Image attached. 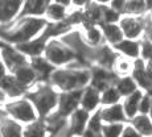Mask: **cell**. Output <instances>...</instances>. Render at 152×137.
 I'll list each match as a JSON object with an SVG mask.
<instances>
[{
	"instance_id": "836d02e7",
	"label": "cell",
	"mask_w": 152,
	"mask_h": 137,
	"mask_svg": "<svg viewBox=\"0 0 152 137\" xmlns=\"http://www.w3.org/2000/svg\"><path fill=\"white\" fill-rule=\"evenodd\" d=\"M102 125H103V121H102L98 111L93 112L91 115H90V117H89V121H87V127L86 128L87 129H90V130H93V132L97 133V135H99V133H101Z\"/></svg>"
},
{
	"instance_id": "ffe728a7",
	"label": "cell",
	"mask_w": 152,
	"mask_h": 137,
	"mask_svg": "<svg viewBox=\"0 0 152 137\" xmlns=\"http://www.w3.org/2000/svg\"><path fill=\"white\" fill-rule=\"evenodd\" d=\"M29 65L32 66V69L34 70L37 75V79L39 82H48L49 78H50L52 72L54 71V66L50 65L45 58L42 57H36V58H31L29 59Z\"/></svg>"
},
{
	"instance_id": "277c9868",
	"label": "cell",
	"mask_w": 152,
	"mask_h": 137,
	"mask_svg": "<svg viewBox=\"0 0 152 137\" xmlns=\"http://www.w3.org/2000/svg\"><path fill=\"white\" fill-rule=\"evenodd\" d=\"M4 111L7 112L8 117L13 119L15 121L20 123L21 125L34 123V121H37L40 119L34 106L27 96L10 100L5 104Z\"/></svg>"
},
{
	"instance_id": "7dc6e473",
	"label": "cell",
	"mask_w": 152,
	"mask_h": 137,
	"mask_svg": "<svg viewBox=\"0 0 152 137\" xmlns=\"http://www.w3.org/2000/svg\"><path fill=\"white\" fill-rule=\"evenodd\" d=\"M148 116L151 117V120H152V104H151V108H150V112H148Z\"/></svg>"
},
{
	"instance_id": "7a4b0ae2",
	"label": "cell",
	"mask_w": 152,
	"mask_h": 137,
	"mask_svg": "<svg viewBox=\"0 0 152 137\" xmlns=\"http://www.w3.org/2000/svg\"><path fill=\"white\" fill-rule=\"evenodd\" d=\"M46 24L48 21L44 17H20L13 25H0V38L8 45H20L41 36Z\"/></svg>"
},
{
	"instance_id": "f6af8a7d",
	"label": "cell",
	"mask_w": 152,
	"mask_h": 137,
	"mask_svg": "<svg viewBox=\"0 0 152 137\" xmlns=\"http://www.w3.org/2000/svg\"><path fill=\"white\" fill-rule=\"evenodd\" d=\"M93 1L98 3V4H101V5H109V3L111 0H93Z\"/></svg>"
},
{
	"instance_id": "5bb4252c",
	"label": "cell",
	"mask_w": 152,
	"mask_h": 137,
	"mask_svg": "<svg viewBox=\"0 0 152 137\" xmlns=\"http://www.w3.org/2000/svg\"><path fill=\"white\" fill-rule=\"evenodd\" d=\"M48 40L42 36H39L36 38L31 40V41H27L24 43H20V45H16L15 48L23 53L28 59L31 58H36V57H41L44 55V51H45V46Z\"/></svg>"
},
{
	"instance_id": "bcb514c9",
	"label": "cell",
	"mask_w": 152,
	"mask_h": 137,
	"mask_svg": "<svg viewBox=\"0 0 152 137\" xmlns=\"http://www.w3.org/2000/svg\"><path fill=\"white\" fill-rule=\"evenodd\" d=\"M145 1V5H147V9H148V12L152 9V0H144Z\"/></svg>"
},
{
	"instance_id": "3957f363",
	"label": "cell",
	"mask_w": 152,
	"mask_h": 137,
	"mask_svg": "<svg viewBox=\"0 0 152 137\" xmlns=\"http://www.w3.org/2000/svg\"><path fill=\"white\" fill-rule=\"evenodd\" d=\"M58 94L60 92L52 87L48 82H37L27 91L25 96L32 101L40 119H45L57 109Z\"/></svg>"
},
{
	"instance_id": "2e32d148",
	"label": "cell",
	"mask_w": 152,
	"mask_h": 137,
	"mask_svg": "<svg viewBox=\"0 0 152 137\" xmlns=\"http://www.w3.org/2000/svg\"><path fill=\"white\" fill-rule=\"evenodd\" d=\"M11 74L13 75V78L16 79V82L28 91L32 86H34L39 79H37V75L34 72V70L32 69V66L27 63V65H23L20 67H17L16 70H13Z\"/></svg>"
},
{
	"instance_id": "4316f807",
	"label": "cell",
	"mask_w": 152,
	"mask_h": 137,
	"mask_svg": "<svg viewBox=\"0 0 152 137\" xmlns=\"http://www.w3.org/2000/svg\"><path fill=\"white\" fill-rule=\"evenodd\" d=\"M115 88L118 90V92L121 94L122 99L126 98V96L134 94L135 91H138V86L134 82V79L131 78V75H127V77H118L114 83Z\"/></svg>"
},
{
	"instance_id": "44dd1931",
	"label": "cell",
	"mask_w": 152,
	"mask_h": 137,
	"mask_svg": "<svg viewBox=\"0 0 152 137\" xmlns=\"http://www.w3.org/2000/svg\"><path fill=\"white\" fill-rule=\"evenodd\" d=\"M0 87L7 92L10 100L23 98V96H25V94H27V90L23 88V87L16 82V79L13 78V75L11 74V72H8V74L0 80Z\"/></svg>"
},
{
	"instance_id": "1f68e13d",
	"label": "cell",
	"mask_w": 152,
	"mask_h": 137,
	"mask_svg": "<svg viewBox=\"0 0 152 137\" xmlns=\"http://www.w3.org/2000/svg\"><path fill=\"white\" fill-rule=\"evenodd\" d=\"M126 123H109L101 128V137H121Z\"/></svg>"
},
{
	"instance_id": "f1b7e54d",
	"label": "cell",
	"mask_w": 152,
	"mask_h": 137,
	"mask_svg": "<svg viewBox=\"0 0 152 137\" xmlns=\"http://www.w3.org/2000/svg\"><path fill=\"white\" fill-rule=\"evenodd\" d=\"M132 69H134V61L128 59L126 57H122V55L116 57L114 66H113V71L116 77H127V75H131Z\"/></svg>"
},
{
	"instance_id": "4fadbf2b",
	"label": "cell",
	"mask_w": 152,
	"mask_h": 137,
	"mask_svg": "<svg viewBox=\"0 0 152 137\" xmlns=\"http://www.w3.org/2000/svg\"><path fill=\"white\" fill-rule=\"evenodd\" d=\"M80 107L87 111L89 113H93L101 108V91L93 86L85 87L81 92V103Z\"/></svg>"
},
{
	"instance_id": "484cf974",
	"label": "cell",
	"mask_w": 152,
	"mask_h": 137,
	"mask_svg": "<svg viewBox=\"0 0 152 137\" xmlns=\"http://www.w3.org/2000/svg\"><path fill=\"white\" fill-rule=\"evenodd\" d=\"M69 13V8H65L62 5H58L52 1L46 8V12L44 14V19L48 22H61L65 21L66 16Z\"/></svg>"
},
{
	"instance_id": "30bf717a",
	"label": "cell",
	"mask_w": 152,
	"mask_h": 137,
	"mask_svg": "<svg viewBox=\"0 0 152 137\" xmlns=\"http://www.w3.org/2000/svg\"><path fill=\"white\" fill-rule=\"evenodd\" d=\"M131 78L136 83V86H138L140 91L152 94V75L147 70L144 61L142 59L134 61V69L131 71Z\"/></svg>"
},
{
	"instance_id": "ab89813d",
	"label": "cell",
	"mask_w": 152,
	"mask_h": 137,
	"mask_svg": "<svg viewBox=\"0 0 152 137\" xmlns=\"http://www.w3.org/2000/svg\"><path fill=\"white\" fill-rule=\"evenodd\" d=\"M147 16H148V14H147ZM143 38L147 40V41H150L152 43V21L150 20V17H148V22H147V27H145V32H144Z\"/></svg>"
},
{
	"instance_id": "8fae6325",
	"label": "cell",
	"mask_w": 152,
	"mask_h": 137,
	"mask_svg": "<svg viewBox=\"0 0 152 137\" xmlns=\"http://www.w3.org/2000/svg\"><path fill=\"white\" fill-rule=\"evenodd\" d=\"M91 113H89L83 108H78L68 117V129L69 137H81L83 130L87 127V121Z\"/></svg>"
},
{
	"instance_id": "7bdbcfd3",
	"label": "cell",
	"mask_w": 152,
	"mask_h": 137,
	"mask_svg": "<svg viewBox=\"0 0 152 137\" xmlns=\"http://www.w3.org/2000/svg\"><path fill=\"white\" fill-rule=\"evenodd\" d=\"M8 72H10V71H8V69L5 67V65L1 62V61H0V80H1L3 78L8 74Z\"/></svg>"
},
{
	"instance_id": "681fc988",
	"label": "cell",
	"mask_w": 152,
	"mask_h": 137,
	"mask_svg": "<svg viewBox=\"0 0 152 137\" xmlns=\"http://www.w3.org/2000/svg\"><path fill=\"white\" fill-rule=\"evenodd\" d=\"M0 61H1V57H0Z\"/></svg>"
},
{
	"instance_id": "60d3db41",
	"label": "cell",
	"mask_w": 152,
	"mask_h": 137,
	"mask_svg": "<svg viewBox=\"0 0 152 137\" xmlns=\"http://www.w3.org/2000/svg\"><path fill=\"white\" fill-rule=\"evenodd\" d=\"M8 101H10V98H8L7 92L0 87V108H4L5 104H7Z\"/></svg>"
},
{
	"instance_id": "ee69618b",
	"label": "cell",
	"mask_w": 152,
	"mask_h": 137,
	"mask_svg": "<svg viewBox=\"0 0 152 137\" xmlns=\"http://www.w3.org/2000/svg\"><path fill=\"white\" fill-rule=\"evenodd\" d=\"M145 66H147V70L150 71V74L152 75V58L150 61H147V62H145Z\"/></svg>"
},
{
	"instance_id": "6da1fadb",
	"label": "cell",
	"mask_w": 152,
	"mask_h": 137,
	"mask_svg": "<svg viewBox=\"0 0 152 137\" xmlns=\"http://www.w3.org/2000/svg\"><path fill=\"white\" fill-rule=\"evenodd\" d=\"M48 83L58 92L83 90L90 84V70L77 58L65 67L54 69Z\"/></svg>"
},
{
	"instance_id": "d590c367",
	"label": "cell",
	"mask_w": 152,
	"mask_h": 137,
	"mask_svg": "<svg viewBox=\"0 0 152 137\" xmlns=\"http://www.w3.org/2000/svg\"><path fill=\"white\" fill-rule=\"evenodd\" d=\"M151 104H152V94H147L144 92L140 99V103H139V113H144V115H148L151 108Z\"/></svg>"
},
{
	"instance_id": "d4e9b609",
	"label": "cell",
	"mask_w": 152,
	"mask_h": 137,
	"mask_svg": "<svg viewBox=\"0 0 152 137\" xmlns=\"http://www.w3.org/2000/svg\"><path fill=\"white\" fill-rule=\"evenodd\" d=\"M23 132H24V125L15 121L8 116L0 121L1 137H23Z\"/></svg>"
},
{
	"instance_id": "f35d334b",
	"label": "cell",
	"mask_w": 152,
	"mask_h": 137,
	"mask_svg": "<svg viewBox=\"0 0 152 137\" xmlns=\"http://www.w3.org/2000/svg\"><path fill=\"white\" fill-rule=\"evenodd\" d=\"M91 3V0H72L73 9H85Z\"/></svg>"
},
{
	"instance_id": "f546056e",
	"label": "cell",
	"mask_w": 152,
	"mask_h": 137,
	"mask_svg": "<svg viewBox=\"0 0 152 137\" xmlns=\"http://www.w3.org/2000/svg\"><path fill=\"white\" fill-rule=\"evenodd\" d=\"M148 13L147 5L144 0H127L123 14H131V16H145Z\"/></svg>"
},
{
	"instance_id": "c3c4849f",
	"label": "cell",
	"mask_w": 152,
	"mask_h": 137,
	"mask_svg": "<svg viewBox=\"0 0 152 137\" xmlns=\"http://www.w3.org/2000/svg\"><path fill=\"white\" fill-rule=\"evenodd\" d=\"M147 14H148V17H150V20L152 21V9H151V11H150V12H148Z\"/></svg>"
},
{
	"instance_id": "52a82bcc",
	"label": "cell",
	"mask_w": 152,
	"mask_h": 137,
	"mask_svg": "<svg viewBox=\"0 0 152 137\" xmlns=\"http://www.w3.org/2000/svg\"><path fill=\"white\" fill-rule=\"evenodd\" d=\"M90 70V86L95 87L99 91H103L107 87L113 86L116 80V75L114 74L113 70L110 69H104L101 66L93 65L89 67Z\"/></svg>"
},
{
	"instance_id": "816d5d0a",
	"label": "cell",
	"mask_w": 152,
	"mask_h": 137,
	"mask_svg": "<svg viewBox=\"0 0 152 137\" xmlns=\"http://www.w3.org/2000/svg\"><path fill=\"white\" fill-rule=\"evenodd\" d=\"M98 137H101V135H99V136H98Z\"/></svg>"
},
{
	"instance_id": "e0dca14e",
	"label": "cell",
	"mask_w": 152,
	"mask_h": 137,
	"mask_svg": "<svg viewBox=\"0 0 152 137\" xmlns=\"http://www.w3.org/2000/svg\"><path fill=\"white\" fill-rule=\"evenodd\" d=\"M113 48L118 53V55L126 57L128 59L136 61L140 58V41H136V40L123 38L121 42L116 43Z\"/></svg>"
},
{
	"instance_id": "7402d4cb",
	"label": "cell",
	"mask_w": 152,
	"mask_h": 137,
	"mask_svg": "<svg viewBox=\"0 0 152 137\" xmlns=\"http://www.w3.org/2000/svg\"><path fill=\"white\" fill-rule=\"evenodd\" d=\"M143 94H144V92L138 90V91H135L134 94H131V95L122 99L121 103H122V107H123L126 117H127V123L134 116H136L139 113V103H140V99H142Z\"/></svg>"
},
{
	"instance_id": "ac0fdd59",
	"label": "cell",
	"mask_w": 152,
	"mask_h": 137,
	"mask_svg": "<svg viewBox=\"0 0 152 137\" xmlns=\"http://www.w3.org/2000/svg\"><path fill=\"white\" fill-rule=\"evenodd\" d=\"M52 0H24L20 17L32 16V17H44L48 5Z\"/></svg>"
},
{
	"instance_id": "d6986e66",
	"label": "cell",
	"mask_w": 152,
	"mask_h": 137,
	"mask_svg": "<svg viewBox=\"0 0 152 137\" xmlns=\"http://www.w3.org/2000/svg\"><path fill=\"white\" fill-rule=\"evenodd\" d=\"M81 33H82V38L85 43L89 48H98V46L104 45L103 33L99 25H87V27L81 28Z\"/></svg>"
},
{
	"instance_id": "9a60e30c",
	"label": "cell",
	"mask_w": 152,
	"mask_h": 137,
	"mask_svg": "<svg viewBox=\"0 0 152 137\" xmlns=\"http://www.w3.org/2000/svg\"><path fill=\"white\" fill-rule=\"evenodd\" d=\"M103 124L109 123H127V117L124 115L122 103L113 104V106H102L98 109Z\"/></svg>"
},
{
	"instance_id": "b9f144b4",
	"label": "cell",
	"mask_w": 152,
	"mask_h": 137,
	"mask_svg": "<svg viewBox=\"0 0 152 137\" xmlns=\"http://www.w3.org/2000/svg\"><path fill=\"white\" fill-rule=\"evenodd\" d=\"M52 1L58 5H62L65 8H69V9L72 8V0H52Z\"/></svg>"
},
{
	"instance_id": "ba28073f",
	"label": "cell",
	"mask_w": 152,
	"mask_h": 137,
	"mask_svg": "<svg viewBox=\"0 0 152 137\" xmlns=\"http://www.w3.org/2000/svg\"><path fill=\"white\" fill-rule=\"evenodd\" d=\"M0 57H1V62L5 65L10 72H12L20 66L29 63V59L24 54L20 53L15 46L4 42L0 45Z\"/></svg>"
},
{
	"instance_id": "83f0119b",
	"label": "cell",
	"mask_w": 152,
	"mask_h": 137,
	"mask_svg": "<svg viewBox=\"0 0 152 137\" xmlns=\"http://www.w3.org/2000/svg\"><path fill=\"white\" fill-rule=\"evenodd\" d=\"M23 137H50V136H49L48 128H46L45 123L41 119H39L34 123L24 125Z\"/></svg>"
},
{
	"instance_id": "f907efd6",
	"label": "cell",
	"mask_w": 152,
	"mask_h": 137,
	"mask_svg": "<svg viewBox=\"0 0 152 137\" xmlns=\"http://www.w3.org/2000/svg\"><path fill=\"white\" fill-rule=\"evenodd\" d=\"M0 137H1V133H0Z\"/></svg>"
},
{
	"instance_id": "8d00e7d4",
	"label": "cell",
	"mask_w": 152,
	"mask_h": 137,
	"mask_svg": "<svg viewBox=\"0 0 152 137\" xmlns=\"http://www.w3.org/2000/svg\"><path fill=\"white\" fill-rule=\"evenodd\" d=\"M126 4H127V0H111V1L109 3V7L113 11L118 12L119 14H123Z\"/></svg>"
},
{
	"instance_id": "e575fe53",
	"label": "cell",
	"mask_w": 152,
	"mask_h": 137,
	"mask_svg": "<svg viewBox=\"0 0 152 137\" xmlns=\"http://www.w3.org/2000/svg\"><path fill=\"white\" fill-rule=\"evenodd\" d=\"M151 58H152V43L150 41H147V40L142 38L140 40V58L139 59L147 62Z\"/></svg>"
},
{
	"instance_id": "d6a6232c",
	"label": "cell",
	"mask_w": 152,
	"mask_h": 137,
	"mask_svg": "<svg viewBox=\"0 0 152 137\" xmlns=\"http://www.w3.org/2000/svg\"><path fill=\"white\" fill-rule=\"evenodd\" d=\"M121 16L118 12L113 11L109 5H103L102 7V22L101 24H118Z\"/></svg>"
},
{
	"instance_id": "74e56055",
	"label": "cell",
	"mask_w": 152,
	"mask_h": 137,
	"mask_svg": "<svg viewBox=\"0 0 152 137\" xmlns=\"http://www.w3.org/2000/svg\"><path fill=\"white\" fill-rule=\"evenodd\" d=\"M121 137H142L136 132V129L132 127L130 123H126L124 128H123V132H122V136Z\"/></svg>"
},
{
	"instance_id": "9c48e42d",
	"label": "cell",
	"mask_w": 152,
	"mask_h": 137,
	"mask_svg": "<svg viewBox=\"0 0 152 137\" xmlns=\"http://www.w3.org/2000/svg\"><path fill=\"white\" fill-rule=\"evenodd\" d=\"M81 92H82V90L60 92L58 94V104H57L56 112L58 115H61L62 117H69L75 109L80 108Z\"/></svg>"
},
{
	"instance_id": "8992f818",
	"label": "cell",
	"mask_w": 152,
	"mask_h": 137,
	"mask_svg": "<svg viewBox=\"0 0 152 137\" xmlns=\"http://www.w3.org/2000/svg\"><path fill=\"white\" fill-rule=\"evenodd\" d=\"M148 22V16H131V14H122L119 20V27L123 32L124 38L140 41L144 36L145 27Z\"/></svg>"
},
{
	"instance_id": "603a6c76",
	"label": "cell",
	"mask_w": 152,
	"mask_h": 137,
	"mask_svg": "<svg viewBox=\"0 0 152 137\" xmlns=\"http://www.w3.org/2000/svg\"><path fill=\"white\" fill-rule=\"evenodd\" d=\"M103 33L104 42L110 46H115L124 38L123 32H122L119 24H101L99 25Z\"/></svg>"
},
{
	"instance_id": "cb8c5ba5",
	"label": "cell",
	"mask_w": 152,
	"mask_h": 137,
	"mask_svg": "<svg viewBox=\"0 0 152 137\" xmlns=\"http://www.w3.org/2000/svg\"><path fill=\"white\" fill-rule=\"evenodd\" d=\"M142 137H152V120L148 115L138 113L128 121Z\"/></svg>"
},
{
	"instance_id": "5b68a950",
	"label": "cell",
	"mask_w": 152,
	"mask_h": 137,
	"mask_svg": "<svg viewBox=\"0 0 152 137\" xmlns=\"http://www.w3.org/2000/svg\"><path fill=\"white\" fill-rule=\"evenodd\" d=\"M42 57L56 69L65 67V66L70 65L74 59H77V55L74 51L69 49L60 38L48 40Z\"/></svg>"
},
{
	"instance_id": "7c38bea8",
	"label": "cell",
	"mask_w": 152,
	"mask_h": 137,
	"mask_svg": "<svg viewBox=\"0 0 152 137\" xmlns=\"http://www.w3.org/2000/svg\"><path fill=\"white\" fill-rule=\"evenodd\" d=\"M24 0H0V25H8L20 14Z\"/></svg>"
},
{
	"instance_id": "4dcf8cb0",
	"label": "cell",
	"mask_w": 152,
	"mask_h": 137,
	"mask_svg": "<svg viewBox=\"0 0 152 137\" xmlns=\"http://www.w3.org/2000/svg\"><path fill=\"white\" fill-rule=\"evenodd\" d=\"M122 101V96L115 88V86H110L101 92V107L102 106H113Z\"/></svg>"
}]
</instances>
